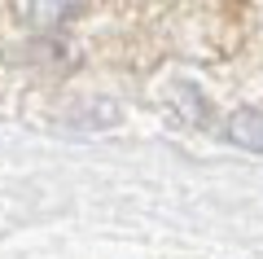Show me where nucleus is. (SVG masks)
I'll list each match as a JSON object with an SVG mask.
<instances>
[{
	"instance_id": "nucleus-1",
	"label": "nucleus",
	"mask_w": 263,
	"mask_h": 259,
	"mask_svg": "<svg viewBox=\"0 0 263 259\" xmlns=\"http://www.w3.org/2000/svg\"><path fill=\"white\" fill-rule=\"evenodd\" d=\"M228 141L241 149H263V110H237L228 119Z\"/></svg>"
},
{
	"instance_id": "nucleus-2",
	"label": "nucleus",
	"mask_w": 263,
	"mask_h": 259,
	"mask_svg": "<svg viewBox=\"0 0 263 259\" xmlns=\"http://www.w3.org/2000/svg\"><path fill=\"white\" fill-rule=\"evenodd\" d=\"M84 5H18L22 18H35L31 27H53V18H75Z\"/></svg>"
}]
</instances>
